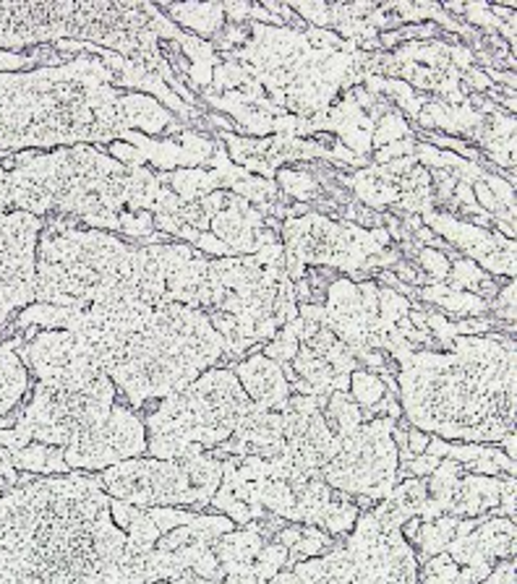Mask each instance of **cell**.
<instances>
[{
  "mask_svg": "<svg viewBox=\"0 0 517 584\" xmlns=\"http://www.w3.org/2000/svg\"><path fill=\"white\" fill-rule=\"evenodd\" d=\"M0 584H154L146 553L84 473L19 482L0 496Z\"/></svg>",
  "mask_w": 517,
  "mask_h": 584,
  "instance_id": "cell-1",
  "label": "cell"
},
{
  "mask_svg": "<svg viewBox=\"0 0 517 584\" xmlns=\"http://www.w3.org/2000/svg\"><path fill=\"white\" fill-rule=\"evenodd\" d=\"M30 326L82 334L99 371L133 409L180 392L225 355V339L214 332L210 315L180 303L116 308L32 303L16 319L19 332Z\"/></svg>",
  "mask_w": 517,
  "mask_h": 584,
  "instance_id": "cell-2",
  "label": "cell"
},
{
  "mask_svg": "<svg viewBox=\"0 0 517 584\" xmlns=\"http://www.w3.org/2000/svg\"><path fill=\"white\" fill-rule=\"evenodd\" d=\"M398 402L419 431L460 444H500L515 433V339L453 337L447 353L400 360Z\"/></svg>",
  "mask_w": 517,
  "mask_h": 584,
  "instance_id": "cell-3",
  "label": "cell"
},
{
  "mask_svg": "<svg viewBox=\"0 0 517 584\" xmlns=\"http://www.w3.org/2000/svg\"><path fill=\"white\" fill-rule=\"evenodd\" d=\"M193 248H133L105 230H79L66 219L45 225L37 240L35 303L116 308L165 303L167 277Z\"/></svg>",
  "mask_w": 517,
  "mask_h": 584,
  "instance_id": "cell-4",
  "label": "cell"
},
{
  "mask_svg": "<svg viewBox=\"0 0 517 584\" xmlns=\"http://www.w3.org/2000/svg\"><path fill=\"white\" fill-rule=\"evenodd\" d=\"M118 99L99 58L0 73V152L120 141L126 126Z\"/></svg>",
  "mask_w": 517,
  "mask_h": 584,
  "instance_id": "cell-5",
  "label": "cell"
},
{
  "mask_svg": "<svg viewBox=\"0 0 517 584\" xmlns=\"http://www.w3.org/2000/svg\"><path fill=\"white\" fill-rule=\"evenodd\" d=\"M16 210L77 217L90 230L120 233L118 214L129 204V167L97 146H60L56 152H22L3 163Z\"/></svg>",
  "mask_w": 517,
  "mask_h": 584,
  "instance_id": "cell-6",
  "label": "cell"
},
{
  "mask_svg": "<svg viewBox=\"0 0 517 584\" xmlns=\"http://www.w3.org/2000/svg\"><path fill=\"white\" fill-rule=\"evenodd\" d=\"M97 39V47L146 63L157 56L154 5L84 3H0V47Z\"/></svg>",
  "mask_w": 517,
  "mask_h": 584,
  "instance_id": "cell-7",
  "label": "cell"
},
{
  "mask_svg": "<svg viewBox=\"0 0 517 584\" xmlns=\"http://www.w3.org/2000/svg\"><path fill=\"white\" fill-rule=\"evenodd\" d=\"M251 409L233 368H210L146 415V452L154 460L214 452Z\"/></svg>",
  "mask_w": 517,
  "mask_h": 584,
  "instance_id": "cell-8",
  "label": "cell"
},
{
  "mask_svg": "<svg viewBox=\"0 0 517 584\" xmlns=\"http://www.w3.org/2000/svg\"><path fill=\"white\" fill-rule=\"evenodd\" d=\"M291 572L293 584H419V556L400 529H381L368 509L348 543Z\"/></svg>",
  "mask_w": 517,
  "mask_h": 584,
  "instance_id": "cell-9",
  "label": "cell"
},
{
  "mask_svg": "<svg viewBox=\"0 0 517 584\" xmlns=\"http://www.w3.org/2000/svg\"><path fill=\"white\" fill-rule=\"evenodd\" d=\"M118 402V389L99 373L82 386H58L37 381L32 400L26 402L11 428H0V449L16 452L32 441L66 449L97 428Z\"/></svg>",
  "mask_w": 517,
  "mask_h": 584,
  "instance_id": "cell-10",
  "label": "cell"
},
{
  "mask_svg": "<svg viewBox=\"0 0 517 584\" xmlns=\"http://www.w3.org/2000/svg\"><path fill=\"white\" fill-rule=\"evenodd\" d=\"M223 482V462L212 452L180 460H126L99 473V486L110 499L137 509L207 506Z\"/></svg>",
  "mask_w": 517,
  "mask_h": 584,
  "instance_id": "cell-11",
  "label": "cell"
},
{
  "mask_svg": "<svg viewBox=\"0 0 517 584\" xmlns=\"http://www.w3.org/2000/svg\"><path fill=\"white\" fill-rule=\"evenodd\" d=\"M392 418L376 415L345 436L340 452L319 469L327 486L332 491L355 496L361 503L387 499L400 480V456L392 441Z\"/></svg>",
  "mask_w": 517,
  "mask_h": 584,
  "instance_id": "cell-12",
  "label": "cell"
},
{
  "mask_svg": "<svg viewBox=\"0 0 517 584\" xmlns=\"http://www.w3.org/2000/svg\"><path fill=\"white\" fill-rule=\"evenodd\" d=\"M45 219L13 206L9 191V170L0 159V332L35 303L37 240Z\"/></svg>",
  "mask_w": 517,
  "mask_h": 584,
  "instance_id": "cell-13",
  "label": "cell"
},
{
  "mask_svg": "<svg viewBox=\"0 0 517 584\" xmlns=\"http://www.w3.org/2000/svg\"><path fill=\"white\" fill-rule=\"evenodd\" d=\"M146 454V426L137 409L116 402L113 413L63 449V460L71 473H105L107 467Z\"/></svg>",
  "mask_w": 517,
  "mask_h": 584,
  "instance_id": "cell-14",
  "label": "cell"
},
{
  "mask_svg": "<svg viewBox=\"0 0 517 584\" xmlns=\"http://www.w3.org/2000/svg\"><path fill=\"white\" fill-rule=\"evenodd\" d=\"M19 355L30 368V376H35L43 384L82 386L103 373L90 342L69 329L32 332V337L22 339L19 345Z\"/></svg>",
  "mask_w": 517,
  "mask_h": 584,
  "instance_id": "cell-15",
  "label": "cell"
},
{
  "mask_svg": "<svg viewBox=\"0 0 517 584\" xmlns=\"http://www.w3.org/2000/svg\"><path fill=\"white\" fill-rule=\"evenodd\" d=\"M423 225H432L442 238H447L455 248H460L473 264H481L486 274H505L515 277V240H507L505 235L475 227L453 214H423Z\"/></svg>",
  "mask_w": 517,
  "mask_h": 584,
  "instance_id": "cell-16",
  "label": "cell"
},
{
  "mask_svg": "<svg viewBox=\"0 0 517 584\" xmlns=\"http://www.w3.org/2000/svg\"><path fill=\"white\" fill-rule=\"evenodd\" d=\"M445 553L460 569H470L479 582L486 580L496 567L494 561L515 559V520L486 514L470 533L455 535Z\"/></svg>",
  "mask_w": 517,
  "mask_h": 584,
  "instance_id": "cell-17",
  "label": "cell"
},
{
  "mask_svg": "<svg viewBox=\"0 0 517 584\" xmlns=\"http://www.w3.org/2000/svg\"><path fill=\"white\" fill-rule=\"evenodd\" d=\"M282 460L301 469H321L340 452V444L329 431L321 409L295 413L285 405L282 409Z\"/></svg>",
  "mask_w": 517,
  "mask_h": 584,
  "instance_id": "cell-18",
  "label": "cell"
},
{
  "mask_svg": "<svg viewBox=\"0 0 517 584\" xmlns=\"http://www.w3.org/2000/svg\"><path fill=\"white\" fill-rule=\"evenodd\" d=\"M212 454L218 460H223V456H259V460L282 456V415L274 409L251 405L246 418L235 428V433Z\"/></svg>",
  "mask_w": 517,
  "mask_h": 584,
  "instance_id": "cell-19",
  "label": "cell"
},
{
  "mask_svg": "<svg viewBox=\"0 0 517 584\" xmlns=\"http://www.w3.org/2000/svg\"><path fill=\"white\" fill-rule=\"evenodd\" d=\"M233 373L251 405L261 409H274V413L285 409L293 389L287 384L280 362L270 360L261 353H251L246 360H240L238 366L233 368Z\"/></svg>",
  "mask_w": 517,
  "mask_h": 584,
  "instance_id": "cell-20",
  "label": "cell"
},
{
  "mask_svg": "<svg viewBox=\"0 0 517 584\" xmlns=\"http://www.w3.org/2000/svg\"><path fill=\"white\" fill-rule=\"evenodd\" d=\"M426 454L436 460H453L462 465L466 473L473 475H489V478H500V475H515V460L502 452L500 446L489 444H449L445 439H432L426 446Z\"/></svg>",
  "mask_w": 517,
  "mask_h": 584,
  "instance_id": "cell-21",
  "label": "cell"
},
{
  "mask_svg": "<svg viewBox=\"0 0 517 584\" xmlns=\"http://www.w3.org/2000/svg\"><path fill=\"white\" fill-rule=\"evenodd\" d=\"M502 499V475L489 478V475L466 473L455 486L453 499H449L447 516L453 520H475V516L492 514L500 506Z\"/></svg>",
  "mask_w": 517,
  "mask_h": 584,
  "instance_id": "cell-22",
  "label": "cell"
},
{
  "mask_svg": "<svg viewBox=\"0 0 517 584\" xmlns=\"http://www.w3.org/2000/svg\"><path fill=\"white\" fill-rule=\"evenodd\" d=\"M120 118H124L126 131L139 129L146 139L150 136H163V133H180V123L171 110H165L157 99L150 94L131 92L120 94L118 99Z\"/></svg>",
  "mask_w": 517,
  "mask_h": 584,
  "instance_id": "cell-23",
  "label": "cell"
},
{
  "mask_svg": "<svg viewBox=\"0 0 517 584\" xmlns=\"http://www.w3.org/2000/svg\"><path fill=\"white\" fill-rule=\"evenodd\" d=\"M19 345H22V337L5 339L0 345V420L22 405L32 389L30 368L19 355Z\"/></svg>",
  "mask_w": 517,
  "mask_h": 584,
  "instance_id": "cell-24",
  "label": "cell"
},
{
  "mask_svg": "<svg viewBox=\"0 0 517 584\" xmlns=\"http://www.w3.org/2000/svg\"><path fill=\"white\" fill-rule=\"evenodd\" d=\"M265 543H270V540H265L259 533H254V529L246 525L244 529H231V533H225L223 538L214 540L212 553L218 556L225 576L238 574V572H246V569L257 561L259 550L265 548Z\"/></svg>",
  "mask_w": 517,
  "mask_h": 584,
  "instance_id": "cell-25",
  "label": "cell"
},
{
  "mask_svg": "<svg viewBox=\"0 0 517 584\" xmlns=\"http://www.w3.org/2000/svg\"><path fill=\"white\" fill-rule=\"evenodd\" d=\"M160 11L171 13V22L197 32L199 37H218L225 26L223 3H167Z\"/></svg>",
  "mask_w": 517,
  "mask_h": 584,
  "instance_id": "cell-26",
  "label": "cell"
},
{
  "mask_svg": "<svg viewBox=\"0 0 517 584\" xmlns=\"http://www.w3.org/2000/svg\"><path fill=\"white\" fill-rule=\"evenodd\" d=\"M11 465L19 469V473H32V475H69L71 469L63 460V449L58 446H45L32 441L16 452H11Z\"/></svg>",
  "mask_w": 517,
  "mask_h": 584,
  "instance_id": "cell-27",
  "label": "cell"
},
{
  "mask_svg": "<svg viewBox=\"0 0 517 584\" xmlns=\"http://www.w3.org/2000/svg\"><path fill=\"white\" fill-rule=\"evenodd\" d=\"M160 183H171V193L191 204V201H201L210 193L220 191V178L218 172H207L204 167H180L176 172H167V176H157Z\"/></svg>",
  "mask_w": 517,
  "mask_h": 584,
  "instance_id": "cell-28",
  "label": "cell"
},
{
  "mask_svg": "<svg viewBox=\"0 0 517 584\" xmlns=\"http://www.w3.org/2000/svg\"><path fill=\"white\" fill-rule=\"evenodd\" d=\"M415 293H419V298L445 308L447 313L462 315V319H479V315L489 311V303L486 300H481L479 295L466 290H453V287H447L445 282H442V285H426Z\"/></svg>",
  "mask_w": 517,
  "mask_h": 584,
  "instance_id": "cell-29",
  "label": "cell"
},
{
  "mask_svg": "<svg viewBox=\"0 0 517 584\" xmlns=\"http://www.w3.org/2000/svg\"><path fill=\"white\" fill-rule=\"evenodd\" d=\"M176 47L178 50H184V56L191 60V63H188V76H191L193 86H197L199 92L212 86V71L214 65L220 63L218 52H214V45L201 43L199 37H188L180 32L176 37Z\"/></svg>",
  "mask_w": 517,
  "mask_h": 584,
  "instance_id": "cell-30",
  "label": "cell"
},
{
  "mask_svg": "<svg viewBox=\"0 0 517 584\" xmlns=\"http://www.w3.org/2000/svg\"><path fill=\"white\" fill-rule=\"evenodd\" d=\"M291 366H293L295 376H298L301 381H306V384L314 389V397H329V394L334 392L332 381L338 373L332 371V366H329L325 358L314 355L306 345L298 347V353H295Z\"/></svg>",
  "mask_w": 517,
  "mask_h": 584,
  "instance_id": "cell-31",
  "label": "cell"
},
{
  "mask_svg": "<svg viewBox=\"0 0 517 584\" xmlns=\"http://www.w3.org/2000/svg\"><path fill=\"white\" fill-rule=\"evenodd\" d=\"M321 415H325L329 431H332V436L338 441L345 439V436H351L355 428L364 422V413H361V407L355 405L348 392L329 394V400H327L325 409H321Z\"/></svg>",
  "mask_w": 517,
  "mask_h": 584,
  "instance_id": "cell-32",
  "label": "cell"
},
{
  "mask_svg": "<svg viewBox=\"0 0 517 584\" xmlns=\"http://www.w3.org/2000/svg\"><path fill=\"white\" fill-rule=\"evenodd\" d=\"M455 527H458V520H453V516H447V514L434 522H421L419 535L413 538L415 546H419L421 563L426 559H432V556L445 553L447 543L455 538Z\"/></svg>",
  "mask_w": 517,
  "mask_h": 584,
  "instance_id": "cell-33",
  "label": "cell"
},
{
  "mask_svg": "<svg viewBox=\"0 0 517 584\" xmlns=\"http://www.w3.org/2000/svg\"><path fill=\"white\" fill-rule=\"evenodd\" d=\"M327 550H332V538L325 533V529L314 527V525H301V535L295 540L293 548H287V567L293 569L295 563L317 559V556H325Z\"/></svg>",
  "mask_w": 517,
  "mask_h": 584,
  "instance_id": "cell-34",
  "label": "cell"
},
{
  "mask_svg": "<svg viewBox=\"0 0 517 584\" xmlns=\"http://www.w3.org/2000/svg\"><path fill=\"white\" fill-rule=\"evenodd\" d=\"M348 394H351V400L361 409H372L374 405H379V402L387 397V386H385V381L372 371H353Z\"/></svg>",
  "mask_w": 517,
  "mask_h": 584,
  "instance_id": "cell-35",
  "label": "cell"
},
{
  "mask_svg": "<svg viewBox=\"0 0 517 584\" xmlns=\"http://www.w3.org/2000/svg\"><path fill=\"white\" fill-rule=\"evenodd\" d=\"M489 274L479 270V264H473L470 259H455L453 264H449V277L445 285L453 287V290H466V293H475L479 290V285L483 279H486Z\"/></svg>",
  "mask_w": 517,
  "mask_h": 584,
  "instance_id": "cell-36",
  "label": "cell"
},
{
  "mask_svg": "<svg viewBox=\"0 0 517 584\" xmlns=\"http://www.w3.org/2000/svg\"><path fill=\"white\" fill-rule=\"evenodd\" d=\"M408 136H411V126L406 123V118H402L400 112H385V116L374 123L372 146L381 150V146L392 144V141L408 139Z\"/></svg>",
  "mask_w": 517,
  "mask_h": 584,
  "instance_id": "cell-37",
  "label": "cell"
},
{
  "mask_svg": "<svg viewBox=\"0 0 517 584\" xmlns=\"http://www.w3.org/2000/svg\"><path fill=\"white\" fill-rule=\"evenodd\" d=\"M411 313V300L406 295L389 290V287H379V324L385 329L398 326L400 319Z\"/></svg>",
  "mask_w": 517,
  "mask_h": 584,
  "instance_id": "cell-38",
  "label": "cell"
},
{
  "mask_svg": "<svg viewBox=\"0 0 517 584\" xmlns=\"http://www.w3.org/2000/svg\"><path fill=\"white\" fill-rule=\"evenodd\" d=\"M278 180H280L282 191H285L287 196H293L298 201H314L321 193V188H319L317 180H314L312 176H306V172L280 170Z\"/></svg>",
  "mask_w": 517,
  "mask_h": 584,
  "instance_id": "cell-39",
  "label": "cell"
},
{
  "mask_svg": "<svg viewBox=\"0 0 517 584\" xmlns=\"http://www.w3.org/2000/svg\"><path fill=\"white\" fill-rule=\"evenodd\" d=\"M287 567V550L280 546V543H265V548L259 550L257 561H254V569L265 582H270L274 574L282 572Z\"/></svg>",
  "mask_w": 517,
  "mask_h": 584,
  "instance_id": "cell-40",
  "label": "cell"
},
{
  "mask_svg": "<svg viewBox=\"0 0 517 584\" xmlns=\"http://www.w3.org/2000/svg\"><path fill=\"white\" fill-rule=\"evenodd\" d=\"M415 259H419L421 272L426 274L432 285H442V282H447V277H449V259H447V253L434 251V248L421 246L419 253H415Z\"/></svg>",
  "mask_w": 517,
  "mask_h": 584,
  "instance_id": "cell-41",
  "label": "cell"
},
{
  "mask_svg": "<svg viewBox=\"0 0 517 584\" xmlns=\"http://www.w3.org/2000/svg\"><path fill=\"white\" fill-rule=\"evenodd\" d=\"M442 460H436V456L432 454H419V456H413V460H408V462H402L400 469H398V478H423L426 480L428 475L434 473L436 465H439Z\"/></svg>",
  "mask_w": 517,
  "mask_h": 584,
  "instance_id": "cell-42",
  "label": "cell"
},
{
  "mask_svg": "<svg viewBox=\"0 0 517 584\" xmlns=\"http://www.w3.org/2000/svg\"><path fill=\"white\" fill-rule=\"evenodd\" d=\"M515 282H509V285L502 287L500 293H496V298L489 303V308L494 311V319H502L507 321V324H513L515 321Z\"/></svg>",
  "mask_w": 517,
  "mask_h": 584,
  "instance_id": "cell-43",
  "label": "cell"
},
{
  "mask_svg": "<svg viewBox=\"0 0 517 584\" xmlns=\"http://www.w3.org/2000/svg\"><path fill=\"white\" fill-rule=\"evenodd\" d=\"M107 154H110L113 159H118L120 165H126L131 170V167H144V154H141L137 146L126 144V141H113L110 146H107Z\"/></svg>",
  "mask_w": 517,
  "mask_h": 584,
  "instance_id": "cell-44",
  "label": "cell"
},
{
  "mask_svg": "<svg viewBox=\"0 0 517 584\" xmlns=\"http://www.w3.org/2000/svg\"><path fill=\"white\" fill-rule=\"evenodd\" d=\"M411 154H415V141H413V136H408V139L392 141V144L381 146L379 154H376V163L387 165V163H392V159L411 157Z\"/></svg>",
  "mask_w": 517,
  "mask_h": 584,
  "instance_id": "cell-45",
  "label": "cell"
},
{
  "mask_svg": "<svg viewBox=\"0 0 517 584\" xmlns=\"http://www.w3.org/2000/svg\"><path fill=\"white\" fill-rule=\"evenodd\" d=\"M19 482H22V475L11 465V452L9 449H0V493H9Z\"/></svg>",
  "mask_w": 517,
  "mask_h": 584,
  "instance_id": "cell-46",
  "label": "cell"
},
{
  "mask_svg": "<svg viewBox=\"0 0 517 584\" xmlns=\"http://www.w3.org/2000/svg\"><path fill=\"white\" fill-rule=\"evenodd\" d=\"M304 345L308 347V350H312L314 355H319V358H325V355L332 350L334 345H338V337H334L332 332H329L327 326H319V332L314 334L312 339L304 342Z\"/></svg>",
  "mask_w": 517,
  "mask_h": 584,
  "instance_id": "cell-47",
  "label": "cell"
},
{
  "mask_svg": "<svg viewBox=\"0 0 517 584\" xmlns=\"http://www.w3.org/2000/svg\"><path fill=\"white\" fill-rule=\"evenodd\" d=\"M479 584H515V559L496 561L486 580H481Z\"/></svg>",
  "mask_w": 517,
  "mask_h": 584,
  "instance_id": "cell-48",
  "label": "cell"
},
{
  "mask_svg": "<svg viewBox=\"0 0 517 584\" xmlns=\"http://www.w3.org/2000/svg\"><path fill=\"white\" fill-rule=\"evenodd\" d=\"M428 441H432V436L419 431V428L408 426L406 431V444H408V452H411V456H419V454H426V446Z\"/></svg>",
  "mask_w": 517,
  "mask_h": 584,
  "instance_id": "cell-49",
  "label": "cell"
},
{
  "mask_svg": "<svg viewBox=\"0 0 517 584\" xmlns=\"http://www.w3.org/2000/svg\"><path fill=\"white\" fill-rule=\"evenodd\" d=\"M220 584H267L265 580H261V576L257 574V569H254V563L251 567L246 569V572H238V574H227L223 582Z\"/></svg>",
  "mask_w": 517,
  "mask_h": 584,
  "instance_id": "cell-50",
  "label": "cell"
},
{
  "mask_svg": "<svg viewBox=\"0 0 517 584\" xmlns=\"http://www.w3.org/2000/svg\"><path fill=\"white\" fill-rule=\"evenodd\" d=\"M466 79L470 82V86H473V90H479V92H492V79H489L483 71H479V69L468 71V73H466Z\"/></svg>",
  "mask_w": 517,
  "mask_h": 584,
  "instance_id": "cell-51",
  "label": "cell"
},
{
  "mask_svg": "<svg viewBox=\"0 0 517 584\" xmlns=\"http://www.w3.org/2000/svg\"><path fill=\"white\" fill-rule=\"evenodd\" d=\"M419 527H421V520L419 516H413V520H408L406 525L400 527V533H402V538H406L408 543H413L415 535H419Z\"/></svg>",
  "mask_w": 517,
  "mask_h": 584,
  "instance_id": "cell-52",
  "label": "cell"
},
{
  "mask_svg": "<svg viewBox=\"0 0 517 584\" xmlns=\"http://www.w3.org/2000/svg\"><path fill=\"white\" fill-rule=\"evenodd\" d=\"M154 584H160V582H154ZM163 584H212V582L201 580V576L197 574H184V576H176V580H167Z\"/></svg>",
  "mask_w": 517,
  "mask_h": 584,
  "instance_id": "cell-53",
  "label": "cell"
},
{
  "mask_svg": "<svg viewBox=\"0 0 517 584\" xmlns=\"http://www.w3.org/2000/svg\"><path fill=\"white\" fill-rule=\"evenodd\" d=\"M267 584H293V572L291 569H282V572L274 574Z\"/></svg>",
  "mask_w": 517,
  "mask_h": 584,
  "instance_id": "cell-54",
  "label": "cell"
},
{
  "mask_svg": "<svg viewBox=\"0 0 517 584\" xmlns=\"http://www.w3.org/2000/svg\"><path fill=\"white\" fill-rule=\"evenodd\" d=\"M500 444L505 446V449H502V452H505L509 456V460H515V433H507L505 439L500 441Z\"/></svg>",
  "mask_w": 517,
  "mask_h": 584,
  "instance_id": "cell-55",
  "label": "cell"
}]
</instances>
